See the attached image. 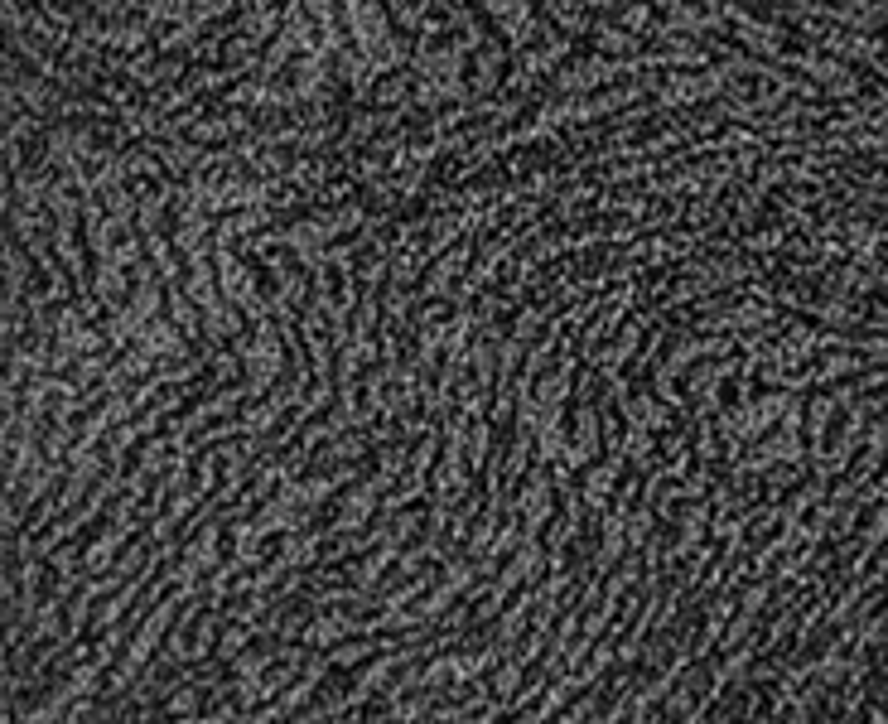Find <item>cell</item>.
Segmentation results:
<instances>
[{
    "label": "cell",
    "instance_id": "6da1fadb",
    "mask_svg": "<svg viewBox=\"0 0 888 724\" xmlns=\"http://www.w3.org/2000/svg\"><path fill=\"white\" fill-rule=\"evenodd\" d=\"M377 488H382V478L377 483H362V488H353L348 498H343V507H338V522H333V531H362L367 522H372V512H377Z\"/></svg>",
    "mask_w": 888,
    "mask_h": 724
},
{
    "label": "cell",
    "instance_id": "7a4b0ae2",
    "mask_svg": "<svg viewBox=\"0 0 888 724\" xmlns=\"http://www.w3.org/2000/svg\"><path fill=\"white\" fill-rule=\"evenodd\" d=\"M126 536H131V527H111V531H102L97 541H87V546H83V570H87V575H102V570H111V560H116V551L126 546Z\"/></svg>",
    "mask_w": 888,
    "mask_h": 724
},
{
    "label": "cell",
    "instance_id": "3957f363",
    "mask_svg": "<svg viewBox=\"0 0 888 724\" xmlns=\"http://www.w3.org/2000/svg\"><path fill=\"white\" fill-rule=\"evenodd\" d=\"M517 512H522V522H527V536L531 531H541V522L551 517V488H546V478H531L527 488H522Z\"/></svg>",
    "mask_w": 888,
    "mask_h": 724
},
{
    "label": "cell",
    "instance_id": "277c9868",
    "mask_svg": "<svg viewBox=\"0 0 888 724\" xmlns=\"http://www.w3.org/2000/svg\"><path fill=\"white\" fill-rule=\"evenodd\" d=\"M348 633H353V623H348V618H338V613H319V618L305 628V642H309V647H333V642L348 638Z\"/></svg>",
    "mask_w": 888,
    "mask_h": 724
},
{
    "label": "cell",
    "instance_id": "5b68a950",
    "mask_svg": "<svg viewBox=\"0 0 888 724\" xmlns=\"http://www.w3.org/2000/svg\"><path fill=\"white\" fill-rule=\"evenodd\" d=\"M247 638H251L247 623H237V628H222V633H218V652L227 657V662H232V657H242V652H247Z\"/></svg>",
    "mask_w": 888,
    "mask_h": 724
},
{
    "label": "cell",
    "instance_id": "8992f818",
    "mask_svg": "<svg viewBox=\"0 0 888 724\" xmlns=\"http://www.w3.org/2000/svg\"><path fill=\"white\" fill-rule=\"evenodd\" d=\"M198 705H203V696H198L194 686H179V691H174V696H169V715H174V720H194V710Z\"/></svg>",
    "mask_w": 888,
    "mask_h": 724
},
{
    "label": "cell",
    "instance_id": "52a82bcc",
    "mask_svg": "<svg viewBox=\"0 0 888 724\" xmlns=\"http://www.w3.org/2000/svg\"><path fill=\"white\" fill-rule=\"evenodd\" d=\"M517 686H522V657H512V662L493 676V691H498V700H512V696H517Z\"/></svg>",
    "mask_w": 888,
    "mask_h": 724
},
{
    "label": "cell",
    "instance_id": "ba28073f",
    "mask_svg": "<svg viewBox=\"0 0 888 724\" xmlns=\"http://www.w3.org/2000/svg\"><path fill=\"white\" fill-rule=\"evenodd\" d=\"M367 652H372V642H343L338 652H329V667L333 671H338V667H358Z\"/></svg>",
    "mask_w": 888,
    "mask_h": 724
},
{
    "label": "cell",
    "instance_id": "9c48e42d",
    "mask_svg": "<svg viewBox=\"0 0 888 724\" xmlns=\"http://www.w3.org/2000/svg\"><path fill=\"white\" fill-rule=\"evenodd\" d=\"M454 724H493V710H488V715H478V720H454Z\"/></svg>",
    "mask_w": 888,
    "mask_h": 724
}]
</instances>
